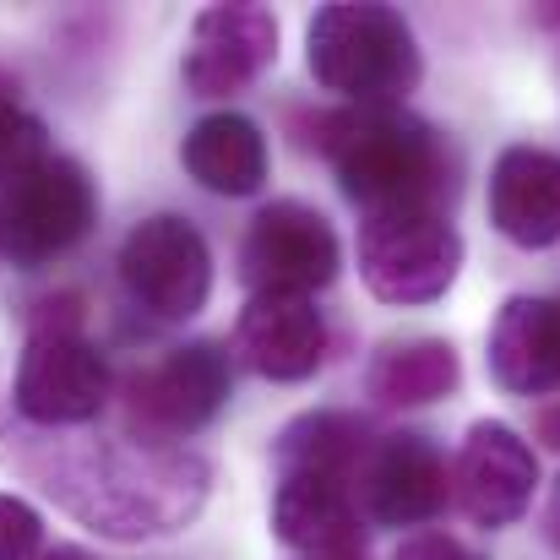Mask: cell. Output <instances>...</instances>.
<instances>
[{
  "instance_id": "obj_1",
  "label": "cell",
  "mask_w": 560,
  "mask_h": 560,
  "mask_svg": "<svg viewBox=\"0 0 560 560\" xmlns=\"http://www.w3.org/2000/svg\"><path fill=\"white\" fill-rule=\"evenodd\" d=\"M316 148L332 159L338 186L371 212H441L452 196L446 142L408 109H338L316 120Z\"/></svg>"
},
{
  "instance_id": "obj_2",
  "label": "cell",
  "mask_w": 560,
  "mask_h": 560,
  "mask_svg": "<svg viewBox=\"0 0 560 560\" xmlns=\"http://www.w3.org/2000/svg\"><path fill=\"white\" fill-rule=\"evenodd\" d=\"M212 468L196 452H98L77 474H60L49 490L109 539L175 534L201 512Z\"/></svg>"
},
{
  "instance_id": "obj_3",
  "label": "cell",
  "mask_w": 560,
  "mask_h": 560,
  "mask_svg": "<svg viewBox=\"0 0 560 560\" xmlns=\"http://www.w3.org/2000/svg\"><path fill=\"white\" fill-rule=\"evenodd\" d=\"M305 66L311 77L349 98L354 109H402L419 88L424 60L402 11L375 0H332L305 27Z\"/></svg>"
},
{
  "instance_id": "obj_4",
  "label": "cell",
  "mask_w": 560,
  "mask_h": 560,
  "mask_svg": "<svg viewBox=\"0 0 560 560\" xmlns=\"http://www.w3.org/2000/svg\"><path fill=\"white\" fill-rule=\"evenodd\" d=\"M98 218V190L77 159L49 153L11 186H0V256L11 267H44L88 240Z\"/></svg>"
},
{
  "instance_id": "obj_5",
  "label": "cell",
  "mask_w": 560,
  "mask_h": 560,
  "mask_svg": "<svg viewBox=\"0 0 560 560\" xmlns=\"http://www.w3.org/2000/svg\"><path fill=\"white\" fill-rule=\"evenodd\" d=\"M463 267L446 212H371L360 223V278L386 305H435Z\"/></svg>"
},
{
  "instance_id": "obj_6",
  "label": "cell",
  "mask_w": 560,
  "mask_h": 560,
  "mask_svg": "<svg viewBox=\"0 0 560 560\" xmlns=\"http://www.w3.org/2000/svg\"><path fill=\"white\" fill-rule=\"evenodd\" d=\"M229 392H234V365H229L223 343L201 338L186 349H170L159 365H142L131 375L126 413L148 446H170V441L207 430L218 419V408L229 402Z\"/></svg>"
},
{
  "instance_id": "obj_7",
  "label": "cell",
  "mask_w": 560,
  "mask_h": 560,
  "mask_svg": "<svg viewBox=\"0 0 560 560\" xmlns=\"http://www.w3.org/2000/svg\"><path fill=\"white\" fill-rule=\"evenodd\" d=\"M120 283L159 322L201 316L207 294H212V250H207L201 229L180 212L142 218L120 245Z\"/></svg>"
},
{
  "instance_id": "obj_8",
  "label": "cell",
  "mask_w": 560,
  "mask_h": 560,
  "mask_svg": "<svg viewBox=\"0 0 560 560\" xmlns=\"http://www.w3.org/2000/svg\"><path fill=\"white\" fill-rule=\"evenodd\" d=\"M338 261H343V245H338L332 223L305 201L261 207L240 245V278L250 283V294L311 300L316 289H327L338 278Z\"/></svg>"
},
{
  "instance_id": "obj_9",
  "label": "cell",
  "mask_w": 560,
  "mask_h": 560,
  "mask_svg": "<svg viewBox=\"0 0 560 560\" xmlns=\"http://www.w3.org/2000/svg\"><path fill=\"white\" fill-rule=\"evenodd\" d=\"M11 402L33 424H88L109 402V360L77 327H38L16 360Z\"/></svg>"
},
{
  "instance_id": "obj_10",
  "label": "cell",
  "mask_w": 560,
  "mask_h": 560,
  "mask_svg": "<svg viewBox=\"0 0 560 560\" xmlns=\"http://www.w3.org/2000/svg\"><path fill=\"white\" fill-rule=\"evenodd\" d=\"M539 490V457L534 446L501 424V419H479L463 435V452L452 463V501L474 528H512Z\"/></svg>"
},
{
  "instance_id": "obj_11",
  "label": "cell",
  "mask_w": 560,
  "mask_h": 560,
  "mask_svg": "<svg viewBox=\"0 0 560 560\" xmlns=\"http://www.w3.org/2000/svg\"><path fill=\"white\" fill-rule=\"evenodd\" d=\"M278 60V16L256 0L207 5L190 22L186 49V88L196 98H229L250 88Z\"/></svg>"
},
{
  "instance_id": "obj_12",
  "label": "cell",
  "mask_w": 560,
  "mask_h": 560,
  "mask_svg": "<svg viewBox=\"0 0 560 560\" xmlns=\"http://www.w3.org/2000/svg\"><path fill=\"white\" fill-rule=\"evenodd\" d=\"M446 495H452L446 457L419 430L381 435L371 446V457L360 463V501H365V512L375 523H386V528L430 523L446 506Z\"/></svg>"
},
{
  "instance_id": "obj_13",
  "label": "cell",
  "mask_w": 560,
  "mask_h": 560,
  "mask_svg": "<svg viewBox=\"0 0 560 560\" xmlns=\"http://www.w3.org/2000/svg\"><path fill=\"white\" fill-rule=\"evenodd\" d=\"M234 354L261 381H311L327 360V322L311 300L250 294L234 327Z\"/></svg>"
},
{
  "instance_id": "obj_14",
  "label": "cell",
  "mask_w": 560,
  "mask_h": 560,
  "mask_svg": "<svg viewBox=\"0 0 560 560\" xmlns=\"http://www.w3.org/2000/svg\"><path fill=\"white\" fill-rule=\"evenodd\" d=\"M272 534L300 556H365L354 479L332 474H278Z\"/></svg>"
},
{
  "instance_id": "obj_15",
  "label": "cell",
  "mask_w": 560,
  "mask_h": 560,
  "mask_svg": "<svg viewBox=\"0 0 560 560\" xmlns=\"http://www.w3.org/2000/svg\"><path fill=\"white\" fill-rule=\"evenodd\" d=\"M490 223L523 250L560 245V159L545 148H506L490 170Z\"/></svg>"
},
{
  "instance_id": "obj_16",
  "label": "cell",
  "mask_w": 560,
  "mask_h": 560,
  "mask_svg": "<svg viewBox=\"0 0 560 560\" xmlns=\"http://www.w3.org/2000/svg\"><path fill=\"white\" fill-rule=\"evenodd\" d=\"M490 375L517 397L560 392V300L517 294L490 327Z\"/></svg>"
},
{
  "instance_id": "obj_17",
  "label": "cell",
  "mask_w": 560,
  "mask_h": 560,
  "mask_svg": "<svg viewBox=\"0 0 560 560\" xmlns=\"http://www.w3.org/2000/svg\"><path fill=\"white\" fill-rule=\"evenodd\" d=\"M180 164L212 196H256L267 180V137L250 115L218 109V115H201L186 131Z\"/></svg>"
},
{
  "instance_id": "obj_18",
  "label": "cell",
  "mask_w": 560,
  "mask_h": 560,
  "mask_svg": "<svg viewBox=\"0 0 560 560\" xmlns=\"http://www.w3.org/2000/svg\"><path fill=\"white\" fill-rule=\"evenodd\" d=\"M463 386V360L446 338H408L386 343L365 371V392L386 408H424Z\"/></svg>"
},
{
  "instance_id": "obj_19",
  "label": "cell",
  "mask_w": 560,
  "mask_h": 560,
  "mask_svg": "<svg viewBox=\"0 0 560 560\" xmlns=\"http://www.w3.org/2000/svg\"><path fill=\"white\" fill-rule=\"evenodd\" d=\"M371 430H365V419H354V413H305V419H294L283 435H278V446H272V463H278V474H332V479H354L360 474V463L371 457Z\"/></svg>"
},
{
  "instance_id": "obj_20",
  "label": "cell",
  "mask_w": 560,
  "mask_h": 560,
  "mask_svg": "<svg viewBox=\"0 0 560 560\" xmlns=\"http://www.w3.org/2000/svg\"><path fill=\"white\" fill-rule=\"evenodd\" d=\"M49 148H44V120L27 115L11 88H0V186H11L16 175H27L33 164H44Z\"/></svg>"
},
{
  "instance_id": "obj_21",
  "label": "cell",
  "mask_w": 560,
  "mask_h": 560,
  "mask_svg": "<svg viewBox=\"0 0 560 560\" xmlns=\"http://www.w3.org/2000/svg\"><path fill=\"white\" fill-rule=\"evenodd\" d=\"M44 517L16 501V495H0V560H38L44 550Z\"/></svg>"
},
{
  "instance_id": "obj_22",
  "label": "cell",
  "mask_w": 560,
  "mask_h": 560,
  "mask_svg": "<svg viewBox=\"0 0 560 560\" xmlns=\"http://www.w3.org/2000/svg\"><path fill=\"white\" fill-rule=\"evenodd\" d=\"M392 560H479V556L463 539H452V534H413V539L397 545Z\"/></svg>"
},
{
  "instance_id": "obj_23",
  "label": "cell",
  "mask_w": 560,
  "mask_h": 560,
  "mask_svg": "<svg viewBox=\"0 0 560 560\" xmlns=\"http://www.w3.org/2000/svg\"><path fill=\"white\" fill-rule=\"evenodd\" d=\"M545 539L560 550V479H556V490H550V506H545Z\"/></svg>"
},
{
  "instance_id": "obj_24",
  "label": "cell",
  "mask_w": 560,
  "mask_h": 560,
  "mask_svg": "<svg viewBox=\"0 0 560 560\" xmlns=\"http://www.w3.org/2000/svg\"><path fill=\"white\" fill-rule=\"evenodd\" d=\"M38 560H93L88 550H77V545H60V550H44Z\"/></svg>"
},
{
  "instance_id": "obj_25",
  "label": "cell",
  "mask_w": 560,
  "mask_h": 560,
  "mask_svg": "<svg viewBox=\"0 0 560 560\" xmlns=\"http://www.w3.org/2000/svg\"><path fill=\"white\" fill-rule=\"evenodd\" d=\"M545 435L560 446V408H550V413H545Z\"/></svg>"
},
{
  "instance_id": "obj_26",
  "label": "cell",
  "mask_w": 560,
  "mask_h": 560,
  "mask_svg": "<svg viewBox=\"0 0 560 560\" xmlns=\"http://www.w3.org/2000/svg\"><path fill=\"white\" fill-rule=\"evenodd\" d=\"M300 560H365V556H300Z\"/></svg>"
}]
</instances>
